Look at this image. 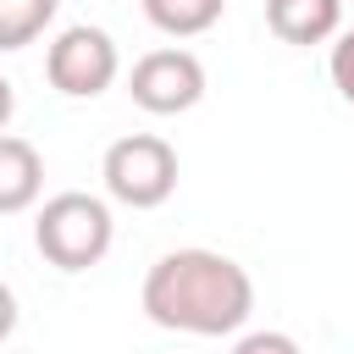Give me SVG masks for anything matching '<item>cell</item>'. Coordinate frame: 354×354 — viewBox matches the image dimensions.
Instances as JSON below:
<instances>
[{
  "mask_svg": "<svg viewBox=\"0 0 354 354\" xmlns=\"http://www.w3.org/2000/svg\"><path fill=\"white\" fill-rule=\"evenodd\" d=\"M232 354H304L288 332H243L238 343H232Z\"/></svg>",
  "mask_w": 354,
  "mask_h": 354,
  "instance_id": "8fae6325",
  "label": "cell"
},
{
  "mask_svg": "<svg viewBox=\"0 0 354 354\" xmlns=\"http://www.w3.org/2000/svg\"><path fill=\"white\" fill-rule=\"evenodd\" d=\"M11 116H17V88L0 77V133H6V122H11Z\"/></svg>",
  "mask_w": 354,
  "mask_h": 354,
  "instance_id": "4fadbf2b",
  "label": "cell"
},
{
  "mask_svg": "<svg viewBox=\"0 0 354 354\" xmlns=\"http://www.w3.org/2000/svg\"><path fill=\"white\" fill-rule=\"evenodd\" d=\"M144 315L166 332L227 337L254 310V282L232 254L216 249H171L144 271Z\"/></svg>",
  "mask_w": 354,
  "mask_h": 354,
  "instance_id": "6da1fadb",
  "label": "cell"
},
{
  "mask_svg": "<svg viewBox=\"0 0 354 354\" xmlns=\"http://www.w3.org/2000/svg\"><path fill=\"white\" fill-rule=\"evenodd\" d=\"M326 72H332V88L354 105V28L332 39V61H326Z\"/></svg>",
  "mask_w": 354,
  "mask_h": 354,
  "instance_id": "30bf717a",
  "label": "cell"
},
{
  "mask_svg": "<svg viewBox=\"0 0 354 354\" xmlns=\"http://www.w3.org/2000/svg\"><path fill=\"white\" fill-rule=\"evenodd\" d=\"M61 0H0V50H28L50 22Z\"/></svg>",
  "mask_w": 354,
  "mask_h": 354,
  "instance_id": "9c48e42d",
  "label": "cell"
},
{
  "mask_svg": "<svg viewBox=\"0 0 354 354\" xmlns=\"http://www.w3.org/2000/svg\"><path fill=\"white\" fill-rule=\"evenodd\" d=\"M44 188V160L28 138L17 133H0V216H17L39 199Z\"/></svg>",
  "mask_w": 354,
  "mask_h": 354,
  "instance_id": "52a82bcc",
  "label": "cell"
},
{
  "mask_svg": "<svg viewBox=\"0 0 354 354\" xmlns=\"http://www.w3.org/2000/svg\"><path fill=\"white\" fill-rule=\"evenodd\" d=\"M127 94L149 116H183L205 100V66L194 50H149L127 72Z\"/></svg>",
  "mask_w": 354,
  "mask_h": 354,
  "instance_id": "5b68a950",
  "label": "cell"
},
{
  "mask_svg": "<svg viewBox=\"0 0 354 354\" xmlns=\"http://www.w3.org/2000/svg\"><path fill=\"white\" fill-rule=\"evenodd\" d=\"M100 177H105V194L116 205H133V210H155L177 194V149L155 133H127L105 149L100 160Z\"/></svg>",
  "mask_w": 354,
  "mask_h": 354,
  "instance_id": "3957f363",
  "label": "cell"
},
{
  "mask_svg": "<svg viewBox=\"0 0 354 354\" xmlns=\"http://www.w3.org/2000/svg\"><path fill=\"white\" fill-rule=\"evenodd\" d=\"M111 238H116V221H111V205L100 194H55L44 199L39 221H33V243L39 254L55 266V271H88L111 254Z\"/></svg>",
  "mask_w": 354,
  "mask_h": 354,
  "instance_id": "7a4b0ae2",
  "label": "cell"
},
{
  "mask_svg": "<svg viewBox=\"0 0 354 354\" xmlns=\"http://www.w3.org/2000/svg\"><path fill=\"white\" fill-rule=\"evenodd\" d=\"M11 332H17V293L0 282V343H6Z\"/></svg>",
  "mask_w": 354,
  "mask_h": 354,
  "instance_id": "7c38bea8",
  "label": "cell"
},
{
  "mask_svg": "<svg viewBox=\"0 0 354 354\" xmlns=\"http://www.w3.org/2000/svg\"><path fill=\"white\" fill-rule=\"evenodd\" d=\"M122 72V55H116V39L94 22H72L55 33V44L44 50V77L55 94L66 100H94L116 83Z\"/></svg>",
  "mask_w": 354,
  "mask_h": 354,
  "instance_id": "277c9868",
  "label": "cell"
},
{
  "mask_svg": "<svg viewBox=\"0 0 354 354\" xmlns=\"http://www.w3.org/2000/svg\"><path fill=\"white\" fill-rule=\"evenodd\" d=\"M266 28L282 44H326L343 33V0H266Z\"/></svg>",
  "mask_w": 354,
  "mask_h": 354,
  "instance_id": "8992f818",
  "label": "cell"
},
{
  "mask_svg": "<svg viewBox=\"0 0 354 354\" xmlns=\"http://www.w3.org/2000/svg\"><path fill=\"white\" fill-rule=\"evenodd\" d=\"M138 6H144L149 28H160V33H171V39H199V33H210V28L221 22V11H227V0H138Z\"/></svg>",
  "mask_w": 354,
  "mask_h": 354,
  "instance_id": "ba28073f",
  "label": "cell"
}]
</instances>
